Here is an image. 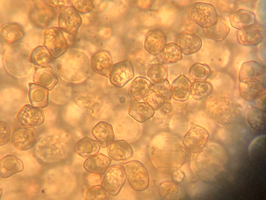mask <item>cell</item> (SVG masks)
I'll list each match as a JSON object with an SVG mask.
<instances>
[{
	"instance_id": "d4e9b609",
	"label": "cell",
	"mask_w": 266,
	"mask_h": 200,
	"mask_svg": "<svg viewBox=\"0 0 266 200\" xmlns=\"http://www.w3.org/2000/svg\"><path fill=\"white\" fill-rule=\"evenodd\" d=\"M161 53L164 62L169 64L175 63L182 58V52L179 46L173 42L166 44Z\"/></svg>"
},
{
	"instance_id": "e575fe53",
	"label": "cell",
	"mask_w": 266,
	"mask_h": 200,
	"mask_svg": "<svg viewBox=\"0 0 266 200\" xmlns=\"http://www.w3.org/2000/svg\"><path fill=\"white\" fill-rule=\"evenodd\" d=\"M154 91L160 94L166 100L170 99L172 96L171 86L166 79L154 85Z\"/></svg>"
},
{
	"instance_id": "9a60e30c",
	"label": "cell",
	"mask_w": 266,
	"mask_h": 200,
	"mask_svg": "<svg viewBox=\"0 0 266 200\" xmlns=\"http://www.w3.org/2000/svg\"><path fill=\"white\" fill-rule=\"evenodd\" d=\"M202 44L201 39L198 35L186 32L180 36L178 45L182 53L187 55L198 51L201 47Z\"/></svg>"
},
{
	"instance_id": "ffe728a7",
	"label": "cell",
	"mask_w": 266,
	"mask_h": 200,
	"mask_svg": "<svg viewBox=\"0 0 266 200\" xmlns=\"http://www.w3.org/2000/svg\"><path fill=\"white\" fill-rule=\"evenodd\" d=\"M191 83L190 79L183 74L175 79L171 86L173 98L181 101L186 100L189 94Z\"/></svg>"
},
{
	"instance_id": "4316f807",
	"label": "cell",
	"mask_w": 266,
	"mask_h": 200,
	"mask_svg": "<svg viewBox=\"0 0 266 200\" xmlns=\"http://www.w3.org/2000/svg\"><path fill=\"white\" fill-rule=\"evenodd\" d=\"M209 72L206 65L197 62L191 66L188 74L190 79L194 81H204L207 78Z\"/></svg>"
},
{
	"instance_id": "d6986e66",
	"label": "cell",
	"mask_w": 266,
	"mask_h": 200,
	"mask_svg": "<svg viewBox=\"0 0 266 200\" xmlns=\"http://www.w3.org/2000/svg\"><path fill=\"white\" fill-rule=\"evenodd\" d=\"M229 21L232 26L239 30H242L254 25L255 21V14L244 9H240L232 13Z\"/></svg>"
},
{
	"instance_id": "5b68a950",
	"label": "cell",
	"mask_w": 266,
	"mask_h": 200,
	"mask_svg": "<svg viewBox=\"0 0 266 200\" xmlns=\"http://www.w3.org/2000/svg\"><path fill=\"white\" fill-rule=\"evenodd\" d=\"M35 3L29 12L31 23L36 27L43 29L47 27L55 19L57 12L50 5L41 2Z\"/></svg>"
},
{
	"instance_id": "4dcf8cb0",
	"label": "cell",
	"mask_w": 266,
	"mask_h": 200,
	"mask_svg": "<svg viewBox=\"0 0 266 200\" xmlns=\"http://www.w3.org/2000/svg\"><path fill=\"white\" fill-rule=\"evenodd\" d=\"M109 193L101 185L92 186L88 188L84 193L85 200H108Z\"/></svg>"
},
{
	"instance_id": "4fadbf2b",
	"label": "cell",
	"mask_w": 266,
	"mask_h": 200,
	"mask_svg": "<svg viewBox=\"0 0 266 200\" xmlns=\"http://www.w3.org/2000/svg\"><path fill=\"white\" fill-rule=\"evenodd\" d=\"M23 27L15 23H6L0 28V34L4 42L8 44H15L21 41L24 35Z\"/></svg>"
},
{
	"instance_id": "1f68e13d",
	"label": "cell",
	"mask_w": 266,
	"mask_h": 200,
	"mask_svg": "<svg viewBox=\"0 0 266 200\" xmlns=\"http://www.w3.org/2000/svg\"><path fill=\"white\" fill-rule=\"evenodd\" d=\"M149 77L156 83H159L167 79L168 75L167 68L163 65L154 64L148 71Z\"/></svg>"
},
{
	"instance_id": "484cf974",
	"label": "cell",
	"mask_w": 266,
	"mask_h": 200,
	"mask_svg": "<svg viewBox=\"0 0 266 200\" xmlns=\"http://www.w3.org/2000/svg\"><path fill=\"white\" fill-rule=\"evenodd\" d=\"M147 81L139 78L135 80L131 86L130 94L134 100H139L146 97L149 93Z\"/></svg>"
},
{
	"instance_id": "e0dca14e",
	"label": "cell",
	"mask_w": 266,
	"mask_h": 200,
	"mask_svg": "<svg viewBox=\"0 0 266 200\" xmlns=\"http://www.w3.org/2000/svg\"><path fill=\"white\" fill-rule=\"evenodd\" d=\"M34 81L36 84L50 90L55 86L58 80L52 68L47 67L36 68Z\"/></svg>"
},
{
	"instance_id": "cb8c5ba5",
	"label": "cell",
	"mask_w": 266,
	"mask_h": 200,
	"mask_svg": "<svg viewBox=\"0 0 266 200\" xmlns=\"http://www.w3.org/2000/svg\"><path fill=\"white\" fill-rule=\"evenodd\" d=\"M54 57L44 46H40L32 51L31 60L35 65L42 67H47L52 63Z\"/></svg>"
},
{
	"instance_id": "9c48e42d",
	"label": "cell",
	"mask_w": 266,
	"mask_h": 200,
	"mask_svg": "<svg viewBox=\"0 0 266 200\" xmlns=\"http://www.w3.org/2000/svg\"><path fill=\"white\" fill-rule=\"evenodd\" d=\"M264 35L265 31L263 28L253 25L242 30H238L237 39L241 45L255 46L262 42Z\"/></svg>"
},
{
	"instance_id": "f1b7e54d",
	"label": "cell",
	"mask_w": 266,
	"mask_h": 200,
	"mask_svg": "<svg viewBox=\"0 0 266 200\" xmlns=\"http://www.w3.org/2000/svg\"><path fill=\"white\" fill-rule=\"evenodd\" d=\"M211 29V36L218 41L224 40L229 34L230 31L229 27L223 20L218 18L216 23L209 28Z\"/></svg>"
},
{
	"instance_id": "ac0fdd59",
	"label": "cell",
	"mask_w": 266,
	"mask_h": 200,
	"mask_svg": "<svg viewBox=\"0 0 266 200\" xmlns=\"http://www.w3.org/2000/svg\"><path fill=\"white\" fill-rule=\"evenodd\" d=\"M154 110L147 102L133 100L131 103L128 112L137 121L142 123L151 118L154 113Z\"/></svg>"
},
{
	"instance_id": "f546056e",
	"label": "cell",
	"mask_w": 266,
	"mask_h": 200,
	"mask_svg": "<svg viewBox=\"0 0 266 200\" xmlns=\"http://www.w3.org/2000/svg\"><path fill=\"white\" fill-rule=\"evenodd\" d=\"M209 84L204 81H195L191 83L189 94L195 99L201 100L209 93Z\"/></svg>"
},
{
	"instance_id": "8d00e7d4",
	"label": "cell",
	"mask_w": 266,
	"mask_h": 200,
	"mask_svg": "<svg viewBox=\"0 0 266 200\" xmlns=\"http://www.w3.org/2000/svg\"><path fill=\"white\" fill-rule=\"evenodd\" d=\"M66 0H50L49 4L55 8H62L66 3Z\"/></svg>"
},
{
	"instance_id": "8992f818",
	"label": "cell",
	"mask_w": 266,
	"mask_h": 200,
	"mask_svg": "<svg viewBox=\"0 0 266 200\" xmlns=\"http://www.w3.org/2000/svg\"><path fill=\"white\" fill-rule=\"evenodd\" d=\"M15 117L23 127L32 128L39 126L44 122L43 111L40 108L30 105H26L17 112Z\"/></svg>"
},
{
	"instance_id": "603a6c76",
	"label": "cell",
	"mask_w": 266,
	"mask_h": 200,
	"mask_svg": "<svg viewBox=\"0 0 266 200\" xmlns=\"http://www.w3.org/2000/svg\"><path fill=\"white\" fill-rule=\"evenodd\" d=\"M92 63L93 69L96 72L104 76L109 73L112 62L110 57L106 52H101L94 55Z\"/></svg>"
},
{
	"instance_id": "836d02e7",
	"label": "cell",
	"mask_w": 266,
	"mask_h": 200,
	"mask_svg": "<svg viewBox=\"0 0 266 200\" xmlns=\"http://www.w3.org/2000/svg\"><path fill=\"white\" fill-rule=\"evenodd\" d=\"M73 7L79 13H87L92 11L94 7L91 0H73L71 1Z\"/></svg>"
},
{
	"instance_id": "5bb4252c",
	"label": "cell",
	"mask_w": 266,
	"mask_h": 200,
	"mask_svg": "<svg viewBox=\"0 0 266 200\" xmlns=\"http://www.w3.org/2000/svg\"><path fill=\"white\" fill-rule=\"evenodd\" d=\"M92 134L103 147L108 146L114 138L112 126L103 121L99 122L94 126L92 131Z\"/></svg>"
},
{
	"instance_id": "7402d4cb",
	"label": "cell",
	"mask_w": 266,
	"mask_h": 200,
	"mask_svg": "<svg viewBox=\"0 0 266 200\" xmlns=\"http://www.w3.org/2000/svg\"><path fill=\"white\" fill-rule=\"evenodd\" d=\"M100 148V145L97 141L85 137L78 141L76 151L80 156L87 158L98 153Z\"/></svg>"
},
{
	"instance_id": "2e32d148",
	"label": "cell",
	"mask_w": 266,
	"mask_h": 200,
	"mask_svg": "<svg viewBox=\"0 0 266 200\" xmlns=\"http://www.w3.org/2000/svg\"><path fill=\"white\" fill-rule=\"evenodd\" d=\"M23 168V163L21 160L12 155H7L0 160V177L3 178H8L21 172Z\"/></svg>"
},
{
	"instance_id": "8fae6325",
	"label": "cell",
	"mask_w": 266,
	"mask_h": 200,
	"mask_svg": "<svg viewBox=\"0 0 266 200\" xmlns=\"http://www.w3.org/2000/svg\"><path fill=\"white\" fill-rule=\"evenodd\" d=\"M133 75L132 68L129 62H121L113 66L110 75L111 81L114 85L121 87L131 79Z\"/></svg>"
},
{
	"instance_id": "44dd1931",
	"label": "cell",
	"mask_w": 266,
	"mask_h": 200,
	"mask_svg": "<svg viewBox=\"0 0 266 200\" xmlns=\"http://www.w3.org/2000/svg\"><path fill=\"white\" fill-rule=\"evenodd\" d=\"M29 86V97L31 104L39 108L46 107L48 104V89L35 83H30Z\"/></svg>"
},
{
	"instance_id": "83f0119b",
	"label": "cell",
	"mask_w": 266,
	"mask_h": 200,
	"mask_svg": "<svg viewBox=\"0 0 266 200\" xmlns=\"http://www.w3.org/2000/svg\"><path fill=\"white\" fill-rule=\"evenodd\" d=\"M152 44H151V52L155 55L161 53L166 44V38L164 32L161 30H157L151 34Z\"/></svg>"
},
{
	"instance_id": "3957f363",
	"label": "cell",
	"mask_w": 266,
	"mask_h": 200,
	"mask_svg": "<svg viewBox=\"0 0 266 200\" xmlns=\"http://www.w3.org/2000/svg\"><path fill=\"white\" fill-rule=\"evenodd\" d=\"M43 43L44 46L54 58L61 56L68 46L64 32L59 27H52L45 31Z\"/></svg>"
},
{
	"instance_id": "7c38bea8",
	"label": "cell",
	"mask_w": 266,
	"mask_h": 200,
	"mask_svg": "<svg viewBox=\"0 0 266 200\" xmlns=\"http://www.w3.org/2000/svg\"><path fill=\"white\" fill-rule=\"evenodd\" d=\"M107 152L111 158L117 161L128 159L133 154L131 146L124 140L113 141L108 146Z\"/></svg>"
},
{
	"instance_id": "30bf717a",
	"label": "cell",
	"mask_w": 266,
	"mask_h": 200,
	"mask_svg": "<svg viewBox=\"0 0 266 200\" xmlns=\"http://www.w3.org/2000/svg\"><path fill=\"white\" fill-rule=\"evenodd\" d=\"M112 161L110 157L98 153L87 158L83 163V167L89 173L101 176L106 171Z\"/></svg>"
},
{
	"instance_id": "6da1fadb",
	"label": "cell",
	"mask_w": 266,
	"mask_h": 200,
	"mask_svg": "<svg viewBox=\"0 0 266 200\" xmlns=\"http://www.w3.org/2000/svg\"><path fill=\"white\" fill-rule=\"evenodd\" d=\"M122 165L126 179L133 189L141 192L147 188L149 177L146 169L141 163L138 161L133 160L124 163Z\"/></svg>"
},
{
	"instance_id": "52a82bcc",
	"label": "cell",
	"mask_w": 266,
	"mask_h": 200,
	"mask_svg": "<svg viewBox=\"0 0 266 200\" xmlns=\"http://www.w3.org/2000/svg\"><path fill=\"white\" fill-rule=\"evenodd\" d=\"M59 27L64 32L75 35L82 23L79 13L73 7H64L62 9L58 17Z\"/></svg>"
},
{
	"instance_id": "d6a6232c",
	"label": "cell",
	"mask_w": 266,
	"mask_h": 200,
	"mask_svg": "<svg viewBox=\"0 0 266 200\" xmlns=\"http://www.w3.org/2000/svg\"><path fill=\"white\" fill-rule=\"evenodd\" d=\"M165 100L160 94L153 91L148 96L146 101L154 110H157L164 104Z\"/></svg>"
},
{
	"instance_id": "277c9868",
	"label": "cell",
	"mask_w": 266,
	"mask_h": 200,
	"mask_svg": "<svg viewBox=\"0 0 266 200\" xmlns=\"http://www.w3.org/2000/svg\"><path fill=\"white\" fill-rule=\"evenodd\" d=\"M101 185L109 194L117 195L126 182L125 172L122 165L109 166L103 175Z\"/></svg>"
},
{
	"instance_id": "d590c367",
	"label": "cell",
	"mask_w": 266,
	"mask_h": 200,
	"mask_svg": "<svg viewBox=\"0 0 266 200\" xmlns=\"http://www.w3.org/2000/svg\"><path fill=\"white\" fill-rule=\"evenodd\" d=\"M10 138V133L8 125L5 123H0V145L6 143Z\"/></svg>"
},
{
	"instance_id": "7a4b0ae2",
	"label": "cell",
	"mask_w": 266,
	"mask_h": 200,
	"mask_svg": "<svg viewBox=\"0 0 266 200\" xmlns=\"http://www.w3.org/2000/svg\"><path fill=\"white\" fill-rule=\"evenodd\" d=\"M189 17L191 21L206 28L214 25L218 18L216 10L212 4L202 2H196L193 5Z\"/></svg>"
},
{
	"instance_id": "ba28073f",
	"label": "cell",
	"mask_w": 266,
	"mask_h": 200,
	"mask_svg": "<svg viewBox=\"0 0 266 200\" xmlns=\"http://www.w3.org/2000/svg\"><path fill=\"white\" fill-rule=\"evenodd\" d=\"M37 141V136L34 130L23 127L15 128L10 136L12 145L21 150H26L32 148Z\"/></svg>"
}]
</instances>
